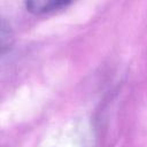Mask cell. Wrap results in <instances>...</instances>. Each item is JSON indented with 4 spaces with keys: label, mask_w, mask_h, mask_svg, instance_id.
<instances>
[{
    "label": "cell",
    "mask_w": 147,
    "mask_h": 147,
    "mask_svg": "<svg viewBox=\"0 0 147 147\" xmlns=\"http://www.w3.org/2000/svg\"><path fill=\"white\" fill-rule=\"evenodd\" d=\"M25 5H26V8L30 11L34 13V14H45V13L54 11L56 9H60L62 7H65V6L69 5V2L42 0V1H29Z\"/></svg>",
    "instance_id": "1"
}]
</instances>
